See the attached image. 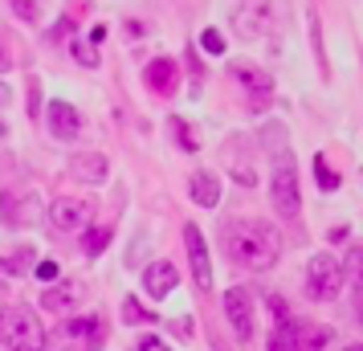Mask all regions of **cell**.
<instances>
[{"label":"cell","mask_w":363,"mask_h":351,"mask_svg":"<svg viewBox=\"0 0 363 351\" xmlns=\"http://www.w3.org/2000/svg\"><path fill=\"white\" fill-rule=\"evenodd\" d=\"M90 217H94V204L90 201L62 196V201L50 204V221L57 225V229H82V225H90Z\"/></svg>","instance_id":"ba28073f"},{"label":"cell","mask_w":363,"mask_h":351,"mask_svg":"<svg viewBox=\"0 0 363 351\" xmlns=\"http://www.w3.org/2000/svg\"><path fill=\"white\" fill-rule=\"evenodd\" d=\"M347 351H363V343H355V347H347Z\"/></svg>","instance_id":"d6a6232c"},{"label":"cell","mask_w":363,"mask_h":351,"mask_svg":"<svg viewBox=\"0 0 363 351\" xmlns=\"http://www.w3.org/2000/svg\"><path fill=\"white\" fill-rule=\"evenodd\" d=\"M4 69H13V50H9V41L0 37V74H4Z\"/></svg>","instance_id":"f1b7e54d"},{"label":"cell","mask_w":363,"mask_h":351,"mask_svg":"<svg viewBox=\"0 0 363 351\" xmlns=\"http://www.w3.org/2000/svg\"><path fill=\"white\" fill-rule=\"evenodd\" d=\"M290 335H294V351H318L330 343V331L314 323H290Z\"/></svg>","instance_id":"5bb4252c"},{"label":"cell","mask_w":363,"mask_h":351,"mask_svg":"<svg viewBox=\"0 0 363 351\" xmlns=\"http://www.w3.org/2000/svg\"><path fill=\"white\" fill-rule=\"evenodd\" d=\"M274 208H278L286 221H294L302 213V201H298V172L290 164V155H281V164L274 167Z\"/></svg>","instance_id":"5b68a950"},{"label":"cell","mask_w":363,"mask_h":351,"mask_svg":"<svg viewBox=\"0 0 363 351\" xmlns=\"http://www.w3.org/2000/svg\"><path fill=\"white\" fill-rule=\"evenodd\" d=\"M314 176H318V188H323V192H335V188H339V176L330 172V164L323 155H314Z\"/></svg>","instance_id":"d6986e66"},{"label":"cell","mask_w":363,"mask_h":351,"mask_svg":"<svg viewBox=\"0 0 363 351\" xmlns=\"http://www.w3.org/2000/svg\"><path fill=\"white\" fill-rule=\"evenodd\" d=\"M225 315L233 323V335L241 343H249V335H253V299H249V290H241V286L225 290Z\"/></svg>","instance_id":"8992f818"},{"label":"cell","mask_w":363,"mask_h":351,"mask_svg":"<svg viewBox=\"0 0 363 351\" xmlns=\"http://www.w3.org/2000/svg\"><path fill=\"white\" fill-rule=\"evenodd\" d=\"M106 241H111V229H106V225H99V229L90 233V241H86V257H99Z\"/></svg>","instance_id":"7402d4cb"},{"label":"cell","mask_w":363,"mask_h":351,"mask_svg":"<svg viewBox=\"0 0 363 351\" xmlns=\"http://www.w3.org/2000/svg\"><path fill=\"white\" fill-rule=\"evenodd\" d=\"M278 17H281L278 0H241L237 13H233V25H237L241 37H265L278 25Z\"/></svg>","instance_id":"3957f363"},{"label":"cell","mask_w":363,"mask_h":351,"mask_svg":"<svg viewBox=\"0 0 363 351\" xmlns=\"http://www.w3.org/2000/svg\"><path fill=\"white\" fill-rule=\"evenodd\" d=\"M172 127H176V139H180L188 151H196V147H200V139H196V131H192V123H184V118H172Z\"/></svg>","instance_id":"44dd1931"},{"label":"cell","mask_w":363,"mask_h":351,"mask_svg":"<svg viewBox=\"0 0 363 351\" xmlns=\"http://www.w3.org/2000/svg\"><path fill=\"white\" fill-rule=\"evenodd\" d=\"M74 339H82L86 347H102V339H106V323H102V315H90V318H74L66 327Z\"/></svg>","instance_id":"9a60e30c"},{"label":"cell","mask_w":363,"mask_h":351,"mask_svg":"<svg viewBox=\"0 0 363 351\" xmlns=\"http://www.w3.org/2000/svg\"><path fill=\"white\" fill-rule=\"evenodd\" d=\"M0 343L9 351H45V327L29 306H0Z\"/></svg>","instance_id":"7a4b0ae2"},{"label":"cell","mask_w":363,"mask_h":351,"mask_svg":"<svg viewBox=\"0 0 363 351\" xmlns=\"http://www.w3.org/2000/svg\"><path fill=\"white\" fill-rule=\"evenodd\" d=\"M192 201L200 208H216L220 204V180H216L213 172H196L192 176Z\"/></svg>","instance_id":"2e32d148"},{"label":"cell","mask_w":363,"mask_h":351,"mask_svg":"<svg viewBox=\"0 0 363 351\" xmlns=\"http://www.w3.org/2000/svg\"><path fill=\"white\" fill-rule=\"evenodd\" d=\"M200 45H204V53H225V37L216 33V29H204V37H200Z\"/></svg>","instance_id":"cb8c5ba5"},{"label":"cell","mask_w":363,"mask_h":351,"mask_svg":"<svg viewBox=\"0 0 363 351\" xmlns=\"http://www.w3.org/2000/svg\"><path fill=\"white\" fill-rule=\"evenodd\" d=\"M74 57H78L82 66H99V53L90 50V45L82 41V37H74Z\"/></svg>","instance_id":"d4e9b609"},{"label":"cell","mask_w":363,"mask_h":351,"mask_svg":"<svg viewBox=\"0 0 363 351\" xmlns=\"http://www.w3.org/2000/svg\"><path fill=\"white\" fill-rule=\"evenodd\" d=\"M225 250H229V257L237 266L269 269L278 262L281 241H278V229L265 225V221H233L229 233H225Z\"/></svg>","instance_id":"6da1fadb"},{"label":"cell","mask_w":363,"mask_h":351,"mask_svg":"<svg viewBox=\"0 0 363 351\" xmlns=\"http://www.w3.org/2000/svg\"><path fill=\"white\" fill-rule=\"evenodd\" d=\"M343 274L351 278V282L363 290V245H355V250L347 253V266H343Z\"/></svg>","instance_id":"ffe728a7"},{"label":"cell","mask_w":363,"mask_h":351,"mask_svg":"<svg viewBox=\"0 0 363 351\" xmlns=\"http://www.w3.org/2000/svg\"><path fill=\"white\" fill-rule=\"evenodd\" d=\"M176 282H180V274H176L172 262H155V266H147V274H143V286H147L151 299H167V294L176 290Z\"/></svg>","instance_id":"4fadbf2b"},{"label":"cell","mask_w":363,"mask_h":351,"mask_svg":"<svg viewBox=\"0 0 363 351\" xmlns=\"http://www.w3.org/2000/svg\"><path fill=\"white\" fill-rule=\"evenodd\" d=\"M86 299V286L78 278H66V282H53L45 294H41V306L53 311V315H62V311H74L78 302Z\"/></svg>","instance_id":"9c48e42d"},{"label":"cell","mask_w":363,"mask_h":351,"mask_svg":"<svg viewBox=\"0 0 363 351\" xmlns=\"http://www.w3.org/2000/svg\"><path fill=\"white\" fill-rule=\"evenodd\" d=\"M123 318H127V323H135V327H143V323H160L151 311H143V306H139V299H123Z\"/></svg>","instance_id":"ac0fdd59"},{"label":"cell","mask_w":363,"mask_h":351,"mask_svg":"<svg viewBox=\"0 0 363 351\" xmlns=\"http://www.w3.org/2000/svg\"><path fill=\"white\" fill-rule=\"evenodd\" d=\"M29 257H33V250H21V253H9V262H4V266H9V269H25V266H29Z\"/></svg>","instance_id":"484cf974"},{"label":"cell","mask_w":363,"mask_h":351,"mask_svg":"<svg viewBox=\"0 0 363 351\" xmlns=\"http://www.w3.org/2000/svg\"><path fill=\"white\" fill-rule=\"evenodd\" d=\"M9 99H13V90H9V86L0 82V106H4V102H9Z\"/></svg>","instance_id":"1f68e13d"},{"label":"cell","mask_w":363,"mask_h":351,"mask_svg":"<svg viewBox=\"0 0 363 351\" xmlns=\"http://www.w3.org/2000/svg\"><path fill=\"white\" fill-rule=\"evenodd\" d=\"M135 351H167V343H160L155 335H147V339H139V343H135Z\"/></svg>","instance_id":"83f0119b"},{"label":"cell","mask_w":363,"mask_h":351,"mask_svg":"<svg viewBox=\"0 0 363 351\" xmlns=\"http://www.w3.org/2000/svg\"><path fill=\"white\" fill-rule=\"evenodd\" d=\"M184 245H188V262H192V278L200 290H213V269H208V250H204V237L196 225L184 221Z\"/></svg>","instance_id":"52a82bcc"},{"label":"cell","mask_w":363,"mask_h":351,"mask_svg":"<svg viewBox=\"0 0 363 351\" xmlns=\"http://www.w3.org/2000/svg\"><path fill=\"white\" fill-rule=\"evenodd\" d=\"M106 172H111V164H106V155H99V151H82V155L69 160V176L74 180H86V184H102Z\"/></svg>","instance_id":"8fae6325"},{"label":"cell","mask_w":363,"mask_h":351,"mask_svg":"<svg viewBox=\"0 0 363 351\" xmlns=\"http://www.w3.org/2000/svg\"><path fill=\"white\" fill-rule=\"evenodd\" d=\"M143 82L151 86V94H176L180 86V66L172 57H155L147 69H143Z\"/></svg>","instance_id":"30bf717a"},{"label":"cell","mask_w":363,"mask_h":351,"mask_svg":"<svg viewBox=\"0 0 363 351\" xmlns=\"http://www.w3.org/2000/svg\"><path fill=\"white\" fill-rule=\"evenodd\" d=\"M9 4H13V13H17V17H25L29 25H33V21H41V9H37L33 0H9Z\"/></svg>","instance_id":"603a6c76"},{"label":"cell","mask_w":363,"mask_h":351,"mask_svg":"<svg viewBox=\"0 0 363 351\" xmlns=\"http://www.w3.org/2000/svg\"><path fill=\"white\" fill-rule=\"evenodd\" d=\"M37 106H41V86H37V78L29 82V111L37 115Z\"/></svg>","instance_id":"f546056e"},{"label":"cell","mask_w":363,"mask_h":351,"mask_svg":"<svg viewBox=\"0 0 363 351\" xmlns=\"http://www.w3.org/2000/svg\"><path fill=\"white\" fill-rule=\"evenodd\" d=\"M359 323H363V311H359Z\"/></svg>","instance_id":"836d02e7"},{"label":"cell","mask_w":363,"mask_h":351,"mask_svg":"<svg viewBox=\"0 0 363 351\" xmlns=\"http://www.w3.org/2000/svg\"><path fill=\"white\" fill-rule=\"evenodd\" d=\"M37 278H41V282H57V262H41V266H37Z\"/></svg>","instance_id":"4316f807"},{"label":"cell","mask_w":363,"mask_h":351,"mask_svg":"<svg viewBox=\"0 0 363 351\" xmlns=\"http://www.w3.org/2000/svg\"><path fill=\"white\" fill-rule=\"evenodd\" d=\"M66 33H69V21L62 17V21H57V25H53V29H50V41H62V37H66Z\"/></svg>","instance_id":"4dcf8cb0"},{"label":"cell","mask_w":363,"mask_h":351,"mask_svg":"<svg viewBox=\"0 0 363 351\" xmlns=\"http://www.w3.org/2000/svg\"><path fill=\"white\" fill-rule=\"evenodd\" d=\"M233 74H237V82H241V86H249V90L257 94V102H265V99H269V90H274V78H269L265 69H253V66H237V69H233Z\"/></svg>","instance_id":"e0dca14e"},{"label":"cell","mask_w":363,"mask_h":351,"mask_svg":"<svg viewBox=\"0 0 363 351\" xmlns=\"http://www.w3.org/2000/svg\"><path fill=\"white\" fill-rule=\"evenodd\" d=\"M306 286H311V299L330 302L339 290H343V262L330 257V253L311 257V266H306Z\"/></svg>","instance_id":"277c9868"},{"label":"cell","mask_w":363,"mask_h":351,"mask_svg":"<svg viewBox=\"0 0 363 351\" xmlns=\"http://www.w3.org/2000/svg\"><path fill=\"white\" fill-rule=\"evenodd\" d=\"M45 118H50V135L53 139H74L78 127H82V118H78V111H74L69 102H50Z\"/></svg>","instance_id":"7c38bea8"}]
</instances>
